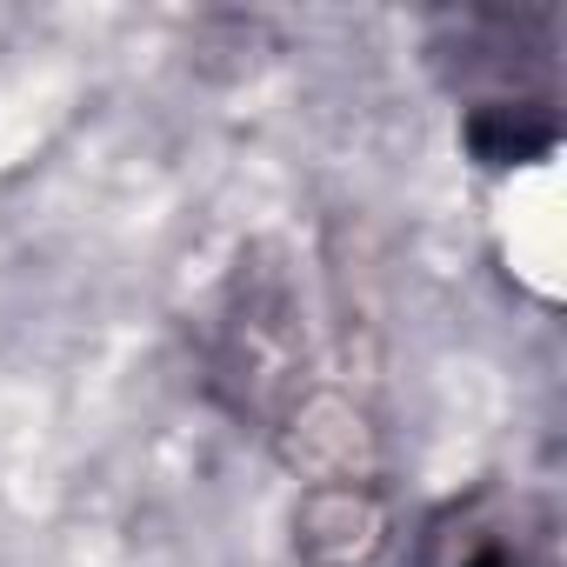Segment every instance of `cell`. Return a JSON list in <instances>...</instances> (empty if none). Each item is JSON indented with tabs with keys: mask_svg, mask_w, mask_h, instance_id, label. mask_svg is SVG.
<instances>
[{
	"mask_svg": "<svg viewBox=\"0 0 567 567\" xmlns=\"http://www.w3.org/2000/svg\"><path fill=\"white\" fill-rule=\"evenodd\" d=\"M194 374H200V401L254 441H267L288 421V408L328 374L308 288L280 240L254 234L234 247V267L220 274L200 315Z\"/></svg>",
	"mask_w": 567,
	"mask_h": 567,
	"instance_id": "cell-1",
	"label": "cell"
},
{
	"mask_svg": "<svg viewBox=\"0 0 567 567\" xmlns=\"http://www.w3.org/2000/svg\"><path fill=\"white\" fill-rule=\"evenodd\" d=\"M421 54H427V74L447 87L454 107L520 101V94H560V81H554V21L547 14L454 8V14L427 21Z\"/></svg>",
	"mask_w": 567,
	"mask_h": 567,
	"instance_id": "cell-2",
	"label": "cell"
},
{
	"mask_svg": "<svg viewBox=\"0 0 567 567\" xmlns=\"http://www.w3.org/2000/svg\"><path fill=\"white\" fill-rule=\"evenodd\" d=\"M408 567H560V520L540 494L474 481L401 534Z\"/></svg>",
	"mask_w": 567,
	"mask_h": 567,
	"instance_id": "cell-3",
	"label": "cell"
},
{
	"mask_svg": "<svg viewBox=\"0 0 567 567\" xmlns=\"http://www.w3.org/2000/svg\"><path fill=\"white\" fill-rule=\"evenodd\" d=\"M401 494L388 474L354 481H301L288 501V554L295 567H388L401 554Z\"/></svg>",
	"mask_w": 567,
	"mask_h": 567,
	"instance_id": "cell-4",
	"label": "cell"
},
{
	"mask_svg": "<svg viewBox=\"0 0 567 567\" xmlns=\"http://www.w3.org/2000/svg\"><path fill=\"white\" fill-rule=\"evenodd\" d=\"M295 481H354V474H388V434L381 408L361 381H341L334 368L288 408L267 441H260Z\"/></svg>",
	"mask_w": 567,
	"mask_h": 567,
	"instance_id": "cell-5",
	"label": "cell"
},
{
	"mask_svg": "<svg viewBox=\"0 0 567 567\" xmlns=\"http://www.w3.org/2000/svg\"><path fill=\"white\" fill-rule=\"evenodd\" d=\"M454 141L481 174H520L554 161L560 147V94H520V101H481L454 107Z\"/></svg>",
	"mask_w": 567,
	"mask_h": 567,
	"instance_id": "cell-6",
	"label": "cell"
}]
</instances>
